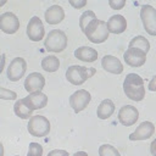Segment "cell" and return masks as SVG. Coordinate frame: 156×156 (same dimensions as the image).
Segmentation results:
<instances>
[{
	"label": "cell",
	"instance_id": "obj_19",
	"mask_svg": "<svg viewBox=\"0 0 156 156\" xmlns=\"http://www.w3.org/2000/svg\"><path fill=\"white\" fill-rule=\"evenodd\" d=\"M74 56L83 62H94L98 58V51L90 46H80L74 50Z\"/></svg>",
	"mask_w": 156,
	"mask_h": 156
},
{
	"label": "cell",
	"instance_id": "obj_15",
	"mask_svg": "<svg viewBox=\"0 0 156 156\" xmlns=\"http://www.w3.org/2000/svg\"><path fill=\"white\" fill-rule=\"evenodd\" d=\"M26 105L32 110H40V108H44L48 104V96L41 93V91H37V93H30L28 96L23 98Z\"/></svg>",
	"mask_w": 156,
	"mask_h": 156
},
{
	"label": "cell",
	"instance_id": "obj_25",
	"mask_svg": "<svg viewBox=\"0 0 156 156\" xmlns=\"http://www.w3.org/2000/svg\"><path fill=\"white\" fill-rule=\"evenodd\" d=\"M99 156H121V154L115 146L110 144H104L99 147Z\"/></svg>",
	"mask_w": 156,
	"mask_h": 156
},
{
	"label": "cell",
	"instance_id": "obj_11",
	"mask_svg": "<svg viewBox=\"0 0 156 156\" xmlns=\"http://www.w3.org/2000/svg\"><path fill=\"white\" fill-rule=\"evenodd\" d=\"M20 28V20L12 12L0 15V29L6 34H15Z\"/></svg>",
	"mask_w": 156,
	"mask_h": 156
},
{
	"label": "cell",
	"instance_id": "obj_2",
	"mask_svg": "<svg viewBox=\"0 0 156 156\" xmlns=\"http://www.w3.org/2000/svg\"><path fill=\"white\" fill-rule=\"evenodd\" d=\"M44 46L48 51L62 52L67 46V35L60 29H52L46 35L44 40Z\"/></svg>",
	"mask_w": 156,
	"mask_h": 156
},
{
	"label": "cell",
	"instance_id": "obj_36",
	"mask_svg": "<svg viewBox=\"0 0 156 156\" xmlns=\"http://www.w3.org/2000/svg\"><path fill=\"white\" fill-rule=\"evenodd\" d=\"M5 4H6V1H5V0H1V1H0V7H1V6H4Z\"/></svg>",
	"mask_w": 156,
	"mask_h": 156
},
{
	"label": "cell",
	"instance_id": "obj_33",
	"mask_svg": "<svg viewBox=\"0 0 156 156\" xmlns=\"http://www.w3.org/2000/svg\"><path fill=\"white\" fill-rule=\"evenodd\" d=\"M5 67V55H0V73Z\"/></svg>",
	"mask_w": 156,
	"mask_h": 156
},
{
	"label": "cell",
	"instance_id": "obj_1",
	"mask_svg": "<svg viewBox=\"0 0 156 156\" xmlns=\"http://www.w3.org/2000/svg\"><path fill=\"white\" fill-rule=\"evenodd\" d=\"M123 91L128 99L133 101H141L145 98L144 79L136 73L127 74L123 82Z\"/></svg>",
	"mask_w": 156,
	"mask_h": 156
},
{
	"label": "cell",
	"instance_id": "obj_29",
	"mask_svg": "<svg viewBox=\"0 0 156 156\" xmlns=\"http://www.w3.org/2000/svg\"><path fill=\"white\" fill-rule=\"evenodd\" d=\"M48 156H68V152L66 150H60V149H55V150H51Z\"/></svg>",
	"mask_w": 156,
	"mask_h": 156
},
{
	"label": "cell",
	"instance_id": "obj_32",
	"mask_svg": "<svg viewBox=\"0 0 156 156\" xmlns=\"http://www.w3.org/2000/svg\"><path fill=\"white\" fill-rule=\"evenodd\" d=\"M150 152L152 156H156V139L152 140V143L150 144Z\"/></svg>",
	"mask_w": 156,
	"mask_h": 156
},
{
	"label": "cell",
	"instance_id": "obj_7",
	"mask_svg": "<svg viewBox=\"0 0 156 156\" xmlns=\"http://www.w3.org/2000/svg\"><path fill=\"white\" fill-rule=\"evenodd\" d=\"M91 100V95L85 89H79L69 96V105L76 113L83 111Z\"/></svg>",
	"mask_w": 156,
	"mask_h": 156
},
{
	"label": "cell",
	"instance_id": "obj_4",
	"mask_svg": "<svg viewBox=\"0 0 156 156\" xmlns=\"http://www.w3.org/2000/svg\"><path fill=\"white\" fill-rule=\"evenodd\" d=\"M95 74V68H87L84 66L73 65L67 68L66 71V78L67 80L73 85H82L87 82L88 78Z\"/></svg>",
	"mask_w": 156,
	"mask_h": 156
},
{
	"label": "cell",
	"instance_id": "obj_5",
	"mask_svg": "<svg viewBox=\"0 0 156 156\" xmlns=\"http://www.w3.org/2000/svg\"><path fill=\"white\" fill-rule=\"evenodd\" d=\"M27 129L30 135L37 138H43V136H46L50 132V122L46 117L41 115L32 116L28 121Z\"/></svg>",
	"mask_w": 156,
	"mask_h": 156
},
{
	"label": "cell",
	"instance_id": "obj_6",
	"mask_svg": "<svg viewBox=\"0 0 156 156\" xmlns=\"http://www.w3.org/2000/svg\"><path fill=\"white\" fill-rule=\"evenodd\" d=\"M140 18L144 29L150 35H156V10L151 5H143L140 9Z\"/></svg>",
	"mask_w": 156,
	"mask_h": 156
},
{
	"label": "cell",
	"instance_id": "obj_9",
	"mask_svg": "<svg viewBox=\"0 0 156 156\" xmlns=\"http://www.w3.org/2000/svg\"><path fill=\"white\" fill-rule=\"evenodd\" d=\"M27 35L32 41H40L45 35V29L41 20L38 16H33L27 26Z\"/></svg>",
	"mask_w": 156,
	"mask_h": 156
},
{
	"label": "cell",
	"instance_id": "obj_18",
	"mask_svg": "<svg viewBox=\"0 0 156 156\" xmlns=\"http://www.w3.org/2000/svg\"><path fill=\"white\" fill-rule=\"evenodd\" d=\"M45 21L49 24H58L65 18V11L60 5H52L45 11Z\"/></svg>",
	"mask_w": 156,
	"mask_h": 156
},
{
	"label": "cell",
	"instance_id": "obj_27",
	"mask_svg": "<svg viewBox=\"0 0 156 156\" xmlns=\"http://www.w3.org/2000/svg\"><path fill=\"white\" fill-rule=\"evenodd\" d=\"M16 98H17V94L15 91L0 87V99H4V100H15Z\"/></svg>",
	"mask_w": 156,
	"mask_h": 156
},
{
	"label": "cell",
	"instance_id": "obj_14",
	"mask_svg": "<svg viewBox=\"0 0 156 156\" xmlns=\"http://www.w3.org/2000/svg\"><path fill=\"white\" fill-rule=\"evenodd\" d=\"M45 85V78L39 72H32L28 74V77L24 80V89L30 93L41 91V89Z\"/></svg>",
	"mask_w": 156,
	"mask_h": 156
},
{
	"label": "cell",
	"instance_id": "obj_31",
	"mask_svg": "<svg viewBox=\"0 0 156 156\" xmlns=\"http://www.w3.org/2000/svg\"><path fill=\"white\" fill-rule=\"evenodd\" d=\"M147 89H149L150 91H156V74H155V77L150 80V83H149V85H147Z\"/></svg>",
	"mask_w": 156,
	"mask_h": 156
},
{
	"label": "cell",
	"instance_id": "obj_28",
	"mask_svg": "<svg viewBox=\"0 0 156 156\" xmlns=\"http://www.w3.org/2000/svg\"><path fill=\"white\" fill-rule=\"evenodd\" d=\"M108 5L112 10H121L126 5V0H108Z\"/></svg>",
	"mask_w": 156,
	"mask_h": 156
},
{
	"label": "cell",
	"instance_id": "obj_20",
	"mask_svg": "<svg viewBox=\"0 0 156 156\" xmlns=\"http://www.w3.org/2000/svg\"><path fill=\"white\" fill-rule=\"evenodd\" d=\"M115 112V104L110 99H105L100 102L96 110V116L100 119H107Z\"/></svg>",
	"mask_w": 156,
	"mask_h": 156
},
{
	"label": "cell",
	"instance_id": "obj_8",
	"mask_svg": "<svg viewBox=\"0 0 156 156\" xmlns=\"http://www.w3.org/2000/svg\"><path fill=\"white\" fill-rule=\"evenodd\" d=\"M27 71V62L23 57H15L7 68V78L11 82L20 80Z\"/></svg>",
	"mask_w": 156,
	"mask_h": 156
},
{
	"label": "cell",
	"instance_id": "obj_10",
	"mask_svg": "<svg viewBox=\"0 0 156 156\" xmlns=\"http://www.w3.org/2000/svg\"><path fill=\"white\" fill-rule=\"evenodd\" d=\"M139 118V111L132 105H124L118 111V121L126 127H130L136 123Z\"/></svg>",
	"mask_w": 156,
	"mask_h": 156
},
{
	"label": "cell",
	"instance_id": "obj_3",
	"mask_svg": "<svg viewBox=\"0 0 156 156\" xmlns=\"http://www.w3.org/2000/svg\"><path fill=\"white\" fill-rule=\"evenodd\" d=\"M87 38L94 44H101L108 38V29L107 23L101 20H95L85 30L84 33Z\"/></svg>",
	"mask_w": 156,
	"mask_h": 156
},
{
	"label": "cell",
	"instance_id": "obj_21",
	"mask_svg": "<svg viewBox=\"0 0 156 156\" xmlns=\"http://www.w3.org/2000/svg\"><path fill=\"white\" fill-rule=\"evenodd\" d=\"M13 111L16 113V116H18L20 118L22 119H27V118H30L32 117V110L26 105L24 100L23 99H20L15 102L13 105Z\"/></svg>",
	"mask_w": 156,
	"mask_h": 156
},
{
	"label": "cell",
	"instance_id": "obj_23",
	"mask_svg": "<svg viewBox=\"0 0 156 156\" xmlns=\"http://www.w3.org/2000/svg\"><path fill=\"white\" fill-rule=\"evenodd\" d=\"M58 67H60V60L56 56L49 55L41 60V68L49 73L56 72L58 69Z\"/></svg>",
	"mask_w": 156,
	"mask_h": 156
},
{
	"label": "cell",
	"instance_id": "obj_37",
	"mask_svg": "<svg viewBox=\"0 0 156 156\" xmlns=\"http://www.w3.org/2000/svg\"><path fill=\"white\" fill-rule=\"evenodd\" d=\"M15 156H17V155H15Z\"/></svg>",
	"mask_w": 156,
	"mask_h": 156
},
{
	"label": "cell",
	"instance_id": "obj_13",
	"mask_svg": "<svg viewBox=\"0 0 156 156\" xmlns=\"http://www.w3.org/2000/svg\"><path fill=\"white\" fill-rule=\"evenodd\" d=\"M124 62L132 67H140L146 61V52L139 50V49H127V51L123 54Z\"/></svg>",
	"mask_w": 156,
	"mask_h": 156
},
{
	"label": "cell",
	"instance_id": "obj_22",
	"mask_svg": "<svg viewBox=\"0 0 156 156\" xmlns=\"http://www.w3.org/2000/svg\"><path fill=\"white\" fill-rule=\"evenodd\" d=\"M128 49H139V50H141V51H144V52H147V51L150 50V43H149V40H147L145 37H143V35H136V37H134V38L129 41Z\"/></svg>",
	"mask_w": 156,
	"mask_h": 156
},
{
	"label": "cell",
	"instance_id": "obj_30",
	"mask_svg": "<svg viewBox=\"0 0 156 156\" xmlns=\"http://www.w3.org/2000/svg\"><path fill=\"white\" fill-rule=\"evenodd\" d=\"M74 9H82V7H84L85 5H87V1L85 0H78V1H76V0H69L68 1Z\"/></svg>",
	"mask_w": 156,
	"mask_h": 156
},
{
	"label": "cell",
	"instance_id": "obj_24",
	"mask_svg": "<svg viewBox=\"0 0 156 156\" xmlns=\"http://www.w3.org/2000/svg\"><path fill=\"white\" fill-rule=\"evenodd\" d=\"M95 20H98L96 18V15L93 12V11H84L83 13H82V16L79 17V28L82 29V32L83 33H85V30H87V28L95 21Z\"/></svg>",
	"mask_w": 156,
	"mask_h": 156
},
{
	"label": "cell",
	"instance_id": "obj_35",
	"mask_svg": "<svg viewBox=\"0 0 156 156\" xmlns=\"http://www.w3.org/2000/svg\"><path fill=\"white\" fill-rule=\"evenodd\" d=\"M0 156H4V145L0 141Z\"/></svg>",
	"mask_w": 156,
	"mask_h": 156
},
{
	"label": "cell",
	"instance_id": "obj_12",
	"mask_svg": "<svg viewBox=\"0 0 156 156\" xmlns=\"http://www.w3.org/2000/svg\"><path fill=\"white\" fill-rule=\"evenodd\" d=\"M155 133V126L152 122H149V121H144L141 122L135 132H133L132 134H129V140L132 141H135V140H146L152 136V134Z\"/></svg>",
	"mask_w": 156,
	"mask_h": 156
},
{
	"label": "cell",
	"instance_id": "obj_34",
	"mask_svg": "<svg viewBox=\"0 0 156 156\" xmlns=\"http://www.w3.org/2000/svg\"><path fill=\"white\" fill-rule=\"evenodd\" d=\"M73 156H88V154H87L85 151H78V152H76Z\"/></svg>",
	"mask_w": 156,
	"mask_h": 156
},
{
	"label": "cell",
	"instance_id": "obj_26",
	"mask_svg": "<svg viewBox=\"0 0 156 156\" xmlns=\"http://www.w3.org/2000/svg\"><path fill=\"white\" fill-rule=\"evenodd\" d=\"M41 155H43V146L38 143H30L27 156H41Z\"/></svg>",
	"mask_w": 156,
	"mask_h": 156
},
{
	"label": "cell",
	"instance_id": "obj_17",
	"mask_svg": "<svg viewBox=\"0 0 156 156\" xmlns=\"http://www.w3.org/2000/svg\"><path fill=\"white\" fill-rule=\"evenodd\" d=\"M106 23H107L108 33H112V34H121L127 29V20L122 15L111 16Z\"/></svg>",
	"mask_w": 156,
	"mask_h": 156
},
{
	"label": "cell",
	"instance_id": "obj_16",
	"mask_svg": "<svg viewBox=\"0 0 156 156\" xmlns=\"http://www.w3.org/2000/svg\"><path fill=\"white\" fill-rule=\"evenodd\" d=\"M101 66L106 72H110L112 74H121L123 72L122 62L112 55H105L101 60Z\"/></svg>",
	"mask_w": 156,
	"mask_h": 156
}]
</instances>
